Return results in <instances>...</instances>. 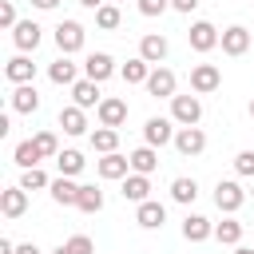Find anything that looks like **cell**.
<instances>
[{
	"label": "cell",
	"instance_id": "1",
	"mask_svg": "<svg viewBox=\"0 0 254 254\" xmlns=\"http://www.w3.org/2000/svg\"><path fill=\"white\" fill-rule=\"evenodd\" d=\"M83 40H87V32H83V24H79V20H60V24H56V48H60V56L79 52V48H83Z\"/></svg>",
	"mask_w": 254,
	"mask_h": 254
},
{
	"label": "cell",
	"instance_id": "2",
	"mask_svg": "<svg viewBox=\"0 0 254 254\" xmlns=\"http://www.w3.org/2000/svg\"><path fill=\"white\" fill-rule=\"evenodd\" d=\"M242 202H246V190H242L234 179H218V187H214V206H218L222 214H234V210H242Z\"/></svg>",
	"mask_w": 254,
	"mask_h": 254
},
{
	"label": "cell",
	"instance_id": "3",
	"mask_svg": "<svg viewBox=\"0 0 254 254\" xmlns=\"http://www.w3.org/2000/svg\"><path fill=\"white\" fill-rule=\"evenodd\" d=\"M171 119L183 123V127H194V123L202 119V103H198V95H175V99H171Z\"/></svg>",
	"mask_w": 254,
	"mask_h": 254
},
{
	"label": "cell",
	"instance_id": "4",
	"mask_svg": "<svg viewBox=\"0 0 254 254\" xmlns=\"http://www.w3.org/2000/svg\"><path fill=\"white\" fill-rule=\"evenodd\" d=\"M175 151L187 155V159L202 155V151H206V135H202V127H198V123H194V127H179V131H175Z\"/></svg>",
	"mask_w": 254,
	"mask_h": 254
},
{
	"label": "cell",
	"instance_id": "5",
	"mask_svg": "<svg viewBox=\"0 0 254 254\" xmlns=\"http://www.w3.org/2000/svg\"><path fill=\"white\" fill-rule=\"evenodd\" d=\"M218 28L210 24V20H194L190 24V32H187V44L194 48V52H210V48H218Z\"/></svg>",
	"mask_w": 254,
	"mask_h": 254
},
{
	"label": "cell",
	"instance_id": "6",
	"mask_svg": "<svg viewBox=\"0 0 254 254\" xmlns=\"http://www.w3.org/2000/svg\"><path fill=\"white\" fill-rule=\"evenodd\" d=\"M218 83H222V71L214 64H194L190 67V91L210 95V91H218Z\"/></svg>",
	"mask_w": 254,
	"mask_h": 254
},
{
	"label": "cell",
	"instance_id": "7",
	"mask_svg": "<svg viewBox=\"0 0 254 254\" xmlns=\"http://www.w3.org/2000/svg\"><path fill=\"white\" fill-rule=\"evenodd\" d=\"M40 40H44V28L36 24V20H20L16 28H12V44L28 56V52H36L40 48Z\"/></svg>",
	"mask_w": 254,
	"mask_h": 254
},
{
	"label": "cell",
	"instance_id": "8",
	"mask_svg": "<svg viewBox=\"0 0 254 254\" xmlns=\"http://www.w3.org/2000/svg\"><path fill=\"white\" fill-rule=\"evenodd\" d=\"M8 107H12L16 115H36V111H40V95H36V87H32V83H16L12 95H8Z\"/></svg>",
	"mask_w": 254,
	"mask_h": 254
},
{
	"label": "cell",
	"instance_id": "9",
	"mask_svg": "<svg viewBox=\"0 0 254 254\" xmlns=\"http://www.w3.org/2000/svg\"><path fill=\"white\" fill-rule=\"evenodd\" d=\"M95 115H99L103 127H123V123H127V99H119V95H103V103L95 107Z\"/></svg>",
	"mask_w": 254,
	"mask_h": 254
},
{
	"label": "cell",
	"instance_id": "10",
	"mask_svg": "<svg viewBox=\"0 0 254 254\" xmlns=\"http://www.w3.org/2000/svg\"><path fill=\"white\" fill-rule=\"evenodd\" d=\"M143 143H151V147H167V143H175V127H171V119L151 115V119L143 123Z\"/></svg>",
	"mask_w": 254,
	"mask_h": 254
},
{
	"label": "cell",
	"instance_id": "11",
	"mask_svg": "<svg viewBox=\"0 0 254 254\" xmlns=\"http://www.w3.org/2000/svg\"><path fill=\"white\" fill-rule=\"evenodd\" d=\"M135 222H139L143 230H159V226L167 222V206H163L159 198H147V202L135 206Z\"/></svg>",
	"mask_w": 254,
	"mask_h": 254
},
{
	"label": "cell",
	"instance_id": "12",
	"mask_svg": "<svg viewBox=\"0 0 254 254\" xmlns=\"http://www.w3.org/2000/svg\"><path fill=\"white\" fill-rule=\"evenodd\" d=\"M83 75H87V79H95V83H103V79H111V75H115V60H111L107 52H91V56L83 60Z\"/></svg>",
	"mask_w": 254,
	"mask_h": 254
},
{
	"label": "cell",
	"instance_id": "13",
	"mask_svg": "<svg viewBox=\"0 0 254 254\" xmlns=\"http://www.w3.org/2000/svg\"><path fill=\"white\" fill-rule=\"evenodd\" d=\"M175 71L171 67H151V75H147V91L151 95H159V99H175Z\"/></svg>",
	"mask_w": 254,
	"mask_h": 254
},
{
	"label": "cell",
	"instance_id": "14",
	"mask_svg": "<svg viewBox=\"0 0 254 254\" xmlns=\"http://www.w3.org/2000/svg\"><path fill=\"white\" fill-rule=\"evenodd\" d=\"M71 103H75V107H83V111H87V107H99V103H103L99 83H95V79H87V75H83V79H75V83H71Z\"/></svg>",
	"mask_w": 254,
	"mask_h": 254
},
{
	"label": "cell",
	"instance_id": "15",
	"mask_svg": "<svg viewBox=\"0 0 254 254\" xmlns=\"http://www.w3.org/2000/svg\"><path fill=\"white\" fill-rule=\"evenodd\" d=\"M28 210V190L16 183V187H8V190H0V214L4 218H20Z\"/></svg>",
	"mask_w": 254,
	"mask_h": 254
},
{
	"label": "cell",
	"instance_id": "16",
	"mask_svg": "<svg viewBox=\"0 0 254 254\" xmlns=\"http://www.w3.org/2000/svg\"><path fill=\"white\" fill-rule=\"evenodd\" d=\"M218 44H222V52H226V56H246V52H250V32H246L242 24H230V28L222 32V40H218Z\"/></svg>",
	"mask_w": 254,
	"mask_h": 254
},
{
	"label": "cell",
	"instance_id": "17",
	"mask_svg": "<svg viewBox=\"0 0 254 254\" xmlns=\"http://www.w3.org/2000/svg\"><path fill=\"white\" fill-rule=\"evenodd\" d=\"M4 79H8V83H32V79H36V64L20 52V56H12V60L4 64Z\"/></svg>",
	"mask_w": 254,
	"mask_h": 254
},
{
	"label": "cell",
	"instance_id": "18",
	"mask_svg": "<svg viewBox=\"0 0 254 254\" xmlns=\"http://www.w3.org/2000/svg\"><path fill=\"white\" fill-rule=\"evenodd\" d=\"M95 171H99V179H127L131 175V159L119 155V151H111V155H103L95 163Z\"/></svg>",
	"mask_w": 254,
	"mask_h": 254
},
{
	"label": "cell",
	"instance_id": "19",
	"mask_svg": "<svg viewBox=\"0 0 254 254\" xmlns=\"http://www.w3.org/2000/svg\"><path fill=\"white\" fill-rule=\"evenodd\" d=\"M119 194H123L127 202H135V206H139V202H147V198H151V179L131 171V175L123 179V190H119Z\"/></svg>",
	"mask_w": 254,
	"mask_h": 254
},
{
	"label": "cell",
	"instance_id": "20",
	"mask_svg": "<svg viewBox=\"0 0 254 254\" xmlns=\"http://www.w3.org/2000/svg\"><path fill=\"white\" fill-rule=\"evenodd\" d=\"M210 234H214V222L206 214H187L183 218V238L187 242H206Z\"/></svg>",
	"mask_w": 254,
	"mask_h": 254
},
{
	"label": "cell",
	"instance_id": "21",
	"mask_svg": "<svg viewBox=\"0 0 254 254\" xmlns=\"http://www.w3.org/2000/svg\"><path fill=\"white\" fill-rule=\"evenodd\" d=\"M139 56H143L147 64H163V60H167V36L147 32V36L139 40Z\"/></svg>",
	"mask_w": 254,
	"mask_h": 254
},
{
	"label": "cell",
	"instance_id": "22",
	"mask_svg": "<svg viewBox=\"0 0 254 254\" xmlns=\"http://www.w3.org/2000/svg\"><path fill=\"white\" fill-rule=\"evenodd\" d=\"M52 198L60 202V206H75V198H79V183H71V175H60V179H52Z\"/></svg>",
	"mask_w": 254,
	"mask_h": 254
},
{
	"label": "cell",
	"instance_id": "23",
	"mask_svg": "<svg viewBox=\"0 0 254 254\" xmlns=\"http://www.w3.org/2000/svg\"><path fill=\"white\" fill-rule=\"evenodd\" d=\"M60 127H64V135H83L87 131V115H83V107H60Z\"/></svg>",
	"mask_w": 254,
	"mask_h": 254
},
{
	"label": "cell",
	"instance_id": "24",
	"mask_svg": "<svg viewBox=\"0 0 254 254\" xmlns=\"http://www.w3.org/2000/svg\"><path fill=\"white\" fill-rule=\"evenodd\" d=\"M127 159H131V171H135V175H151V171L159 167V155H155V147H151V143L135 147V151H131Z\"/></svg>",
	"mask_w": 254,
	"mask_h": 254
},
{
	"label": "cell",
	"instance_id": "25",
	"mask_svg": "<svg viewBox=\"0 0 254 254\" xmlns=\"http://www.w3.org/2000/svg\"><path fill=\"white\" fill-rule=\"evenodd\" d=\"M40 159H44V155H40L36 139H24V143H16V147H12V163H16V167H24V171H28V167H40Z\"/></svg>",
	"mask_w": 254,
	"mask_h": 254
},
{
	"label": "cell",
	"instance_id": "26",
	"mask_svg": "<svg viewBox=\"0 0 254 254\" xmlns=\"http://www.w3.org/2000/svg\"><path fill=\"white\" fill-rule=\"evenodd\" d=\"M48 79H52L56 87H71V83H75V64H71L67 56H60V60L48 67Z\"/></svg>",
	"mask_w": 254,
	"mask_h": 254
},
{
	"label": "cell",
	"instance_id": "27",
	"mask_svg": "<svg viewBox=\"0 0 254 254\" xmlns=\"http://www.w3.org/2000/svg\"><path fill=\"white\" fill-rule=\"evenodd\" d=\"M214 238H218L222 246H238V242H242V222L226 214L222 222H214Z\"/></svg>",
	"mask_w": 254,
	"mask_h": 254
},
{
	"label": "cell",
	"instance_id": "28",
	"mask_svg": "<svg viewBox=\"0 0 254 254\" xmlns=\"http://www.w3.org/2000/svg\"><path fill=\"white\" fill-rule=\"evenodd\" d=\"M91 147H95L99 155H111V151L119 147V131H115V127H103V123H99V127L91 131Z\"/></svg>",
	"mask_w": 254,
	"mask_h": 254
},
{
	"label": "cell",
	"instance_id": "29",
	"mask_svg": "<svg viewBox=\"0 0 254 254\" xmlns=\"http://www.w3.org/2000/svg\"><path fill=\"white\" fill-rule=\"evenodd\" d=\"M75 206H79L83 214H99V210H103V190H99V187H79Z\"/></svg>",
	"mask_w": 254,
	"mask_h": 254
},
{
	"label": "cell",
	"instance_id": "30",
	"mask_svg": "<svg viewBox=\"0 0 254 254\" xmlns=\"http://www.w3.org/2000/svg\"><path fill=\"white\" fill-rule=\"evenodd\" d=\"M147 75H151V64H147L143 56H135V60L123 64V79H127V83H147Z\"/></svg>",
	"mask_w": 254,
	"mask_h": 254
},
{
	"label": "cell",
	"instance_id": "31",
	"mask_svg": "<svg viewBox=\"0 0 254 254\" xmlns=\"http://www.w3.org/2000/svg\"><path fill=\"white\" fill-rule=\"evenodd\" d=\"M56 167H60V175H71V179H75V175L83 171V155L67 147V151H60V155H56Z\"/></svg>",
	"mask_w": 254,
	"mask_h": 254
},
{
	"label": "cell",
	"instance_id": "32",
	"mask_svg": "<svg viewBox=\"0 0 254 254\" xmlns=\"http://www.w3.org/2000/svg\"><path fill=\"white\" fill-rule=\"evenodd\" d=\"M171 198L183 202V206L194 202V198H198V183H194V179H175V183H171Z\"/></svg>",
	"mask_w": 254,
	"mask_h": 254
},
{
	"label": "cell",
	"instance_id": "33",
	"mask_svg": "<svg viewBox=\"0 0 254 254\" xmlns=\"http://www.w3.org/2000/svg\"><path fill=\"white\" fill-rule=\"evenodd\" d=\"M119 20H123V16H119V4H115V0H107L103 8H95V24H99L103 32H111V28H119Z\"/></svg>",
	"mask_w": 254,
	"mask_h": 254
},
{
	"label": "cell",
	"instance_id": "34",
	"mask_svg": "<svg viewBox=\"0 0 254 254\" xmlns=\"http://www.w3.org/2000/svg\"><path fill=\"white\" fill-rule=\"evenodd\" d=\"M56 254H95V246H91V238H87V234H71L67 242H60V246H56Z\"/></svg>",
	"mask_w": 254,
	"mask_h": 254
},
{
	"label": "cell",
	"instance_id": "35",
	"mask_svg": "<svg viewBox=\"0 0 254 254\" xmlns=\"http://www.w3.org/2000/svg\"><path fill=\"white\" fill-rule=\"evenodd\" d=\"M20 187H24V190H44V187H52V179H48L40 167H28V171L20 175Z\"/></svg>",
	"mask_w": 254,
	"mask_h": 254
},
{
	"label": "cell",
	"instance_id": "36",
	"mask_svg": "<svg viewBox=\"0 0 254 254\" xmlns=\"http://www.w3.org/2000/svg\"><path fill=\"white\" fill-rule=\"evenodd\" d=\"M32 139H36V147H40V155H44V159H56V155H60V143H56V135H52V131H36Z\"/></svg>",
	"mask_w": 254,
	"mask_h": 254
},
{
	"label": "cell",
	"instance_id": "37",
	"mask_svg": "<svg viewBox=\"0 0 254 254\" xmlns=\"http://www.w3.org/2000/svg\"><path fill=\"white\" fill-rule=\"evenodd\" d=\"M234 171H238L242 179H254V151H238V155H234Z\"/></svg>",
	"mask_w": 254,
	"mask_h": 254
},
{
	"label": "cell",
	"instance_id": "38",
	"mask_svg": "<svg viewBox=\"0 0 254 254\" xmlns=\"http://www.w3.org/2000/svg\"><path fill=\"white\" fill-rule=\"evenodd\" d=\"M171 8V0H139V12L143 16H163Z\"/></svg>",
	"mask_w": 254,
	"mask_h": 254
},
{
	"label": "cell",
	"instance_id": "39",
	"mask_svg": "<svg viewBox=\"0 0 254 254\" xmlns=\"http://www.w3.org/2000/svg\"><path fill=\"white\" fill-rule=\"evenodd\" d=\"M16 24H20V20H16V4L4 0V4H0V28H16Z\"/></svg>",
	"mask_w": 254,
	"mask_h": 254
},
{
	"label": "cell",
	"instance_id": "40",
	"mask_svg": "<svg viewBox=\"0 0 254 254\" xmlns=\"http://www.w3.org/2000/svg\"><path fill=\"white\" fill-rule=\"evenodd\" d=\"M171 8H175V12H183V16H190V12L198 8V0H171Z\"/></svg>",
	"mask_w": 254,
	"mask_h": 254
},
{
	"label": "cell",
	"instance_id": "41",
	"mask_svg": "<svg viewBox=\"0 0 254 254\" xmlns=\"http://www.w3.org/2000/svg\"><path fill=\"white\" fill-rule=\"evenodd\" d=\"M16 254H40V246H36V242H20V246H16Z\"/></svg>",
	"mask_w": 254,
	"mask_h": 254
},
{
	"label": "cell",
	"instance_id": "42",
	"mask_svg": "<svg viewBox=\"0 0 254 254\" xmlns=\"http://www.w3.org/2000/svg\"><path fill=\"white\" fill-rule=\"evenodd\" d=\"M60 0H32V8H40V12H52Z\"/></svg>",
	"mask_w": 254,
	"mask_h": 254
},
{
	"label": "cell",
	"instance_id": "43",
	"mask_svg": "<svg viewBox=\"0 0 254 254\" xmlns=\"http://www.w3.org/2000/svg\"><path fill=\"white\" fill-rule=\"evenodd\" d=\"M0 254H16V242L12 238H0Z\"/></svg>",
	"mask_w": 254,
	"mask_h": 254
},
{
	"label": "cell",
	"instance_id": "44",
	"mask_svg": "<svg viewBox=\"0 0 254 254\" xmlns=\"http://www.w3.org/2000/svg\"><path fill=\"white\" fill-rule=\"evenodd\" d=\"M79 4H83V8H103L107 0H79Z\"/></svg>",
	"mask_w": 254,
	"mask_h": 254
},
{
	"label": "cell",
	"instance_id": "45",
	"mask_svg": "<svg viewBox=\"0 0 254 254\" xmlns=\"http://www.w3.org/2000/svg\"><path fill=\"white\" fill-rule=\"evenodd\" d=\"M234 254H254V246H234Z\"/></svg>",
	"mask_w": 254,
	"mask_h": 254
},
{
	"label": "cell",
	"instance_id": "46",
	"mask_svg": "<svg viewBox=\"0 0 254 254\" xmlns=\"http://www.w3.org/2000/svg\"><path fill=\"white\" fill-rule=\"evenodd\" d=\"M250 115H254V99H250Z\"/></svg>",
	"mask_w": 254,
	"mask_h": 254
},
{
	"label": "cell",
	"instance_id": "47",
	"mask_svg": "<svg viewBox=\"0 0 254 254\" xmlns=\"http://www.w3.org/2000/svg\"><path fill=\"white\" fill-rule=\"evenodd\" d=\"M115 4H119V0H115Z\"/></svg>",
	"mask_w": 254,
	"mask_h": 254
}]
</instances>
